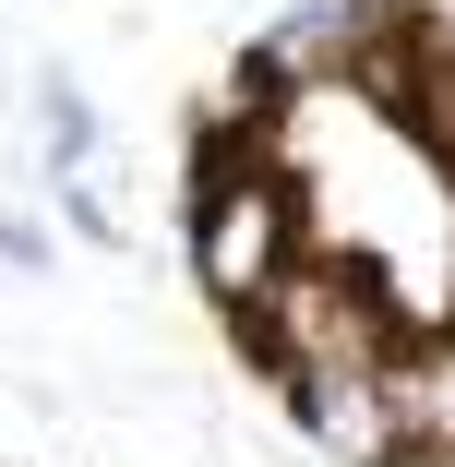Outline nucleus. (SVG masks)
I'll return each instance as SVG.
<instances>
[{
    "instance_id": "3",
    "label": "nucleus",
    "mask_w": 455,
    "mask_h": 467,
    "mask_svg": "<svg viewBox=\"0 0 455 467\" xmlns=\"http://www.w3.org/2000/svg\"><path fill=\"white\" fill-rule=\"evenodd\" d=\"M384 408H396V455L455 467V324L384 348Z\"/></svg>"
},
{
    "instance_id": "2",
    "label": "nucleus",
    "mask_w": 455,
    "mask_h": 467,
    "mask_svg": "<svg viewBox=\"0 0 455 467\" xmlns=\"http://www.w3.org/2000/svg\"><path fill=\"white\" fill-rule=\"evenodd\" d=\"M372 25H384V0H288V13L252 36V60L276 72L288 97H312V84H347V72H359Z\"/></svg>"
},
{
    "instance_id": "1",
    "label": "nucleus",
    "mask_w": 455,
    "mask_h": 467,
    "mask_svg": "<svg viewBox=\"0 0 455 467\" xmlns=\"http://www.w3.org/2000/svg\"><path fill=\"white\" fill-rule=\"evenodd\" d=\"M312 252V216H300V180L288 156H264L240 132H204L192 144V275L228 324H264V300L288 288V264Z\"/></svg>"
}]
</instances>
